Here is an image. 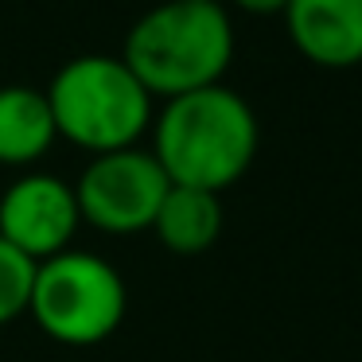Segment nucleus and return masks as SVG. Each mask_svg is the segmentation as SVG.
Masks as SVG:
<instances>
[{"label": "nucleus", "mask_w": 362, "mask_h": 362, "mask_svg": "<svg viewBox=\"0 0 362 362\" xmlns=\"http://www.w3.org/2000/svg\"><path fill=\"white\" fill-rule=\"evenodd\" d=\"M168 187L172 180L152 156V148L133 144L117 152H98L82 168L74 199H78L82 222L105 234H136V230H152Z\"/></svg>", "instance_id": "5"}, {"label": "nucleus", "mask_w": 362, "mask_h": 362, "mask_svg": "<svg viewBox=\"0 0 362 362\" xmlns=\"http://www.w3.org/2000/svg\"><path fill=\"white\" fill-rule=\"evenodd\" d=\"M152 156L172 183L203 191H226L250 172L257 156V117L234 90L203 86L164 102L156 113Z\"/></svg>", "instance_id": "1"}, {"label": "nucleus", "mask_w": 362, "mask_h": 362, "mask_svg": "<svg viewBox=\"0 0 362 362\" xmlns=\"http://www.w3.org/2000/svg\"><path fill=\"white\" fill-rule=\"evenodd\" d=\"M59 141L55 113L43 90L32 86H4L0 90V164L28 168L47 156Z\"/></svg>", "instance_id": "8"}, {"label": "nucleus", "mask_w": 362, "mask_h": 362, "mask_svg": "<svg viewBox=\"0 0 362 362\" xmlns=\"http://www.w3.org/2000/svg\"><path fill=\"white\" fill-rule=\"evenodd\" d=\"M32 281H35V261L24 257L12 242L0 238V327L28 312Z\"/></svg>", "instance_id": "10"}, {"label": "nucleus", "mask_w": 362, "mask_h": 362, "mask_svg": "<svg viewBox=\"0 0 362 362\" xmlns=\"http://www.w3.org/2000/svg\"><path fill=\"white\" fill-rule=\"evenodd\" d=\"M242 12H253V16H276V12L288 8V0H234Z\"/></svg>", "instance_id": "11"}, {"label": "nucleus", "mask_w": 362, "mask_h": 362, "mask_svg": "<svg viewBox=\"0 0 362 362\" xmlns=\"http://www.w3.org/2000/svg\"><path fill=\"white\" fill-rule=\"evenodd\" d=\"M281 16L308 63L331 71L362 63V0H288Z\"/></svg>", "instance_id": "7"}, {"label": "nucleus", "mask_w": 362, "mask_h": 362, "mask_svg": "<svg viewBox=\"0 0 362 362\" xmlns=\"http://www.w3.org/2000/svg\"><path fill=\"white\" fill-rule=\"evenodd\" d=\"M187 4H218V0H187Z\"/></svg>", "instance_id": "12"}, {"label": "nucleus", "mask_w": 362, "mask_h": 362, "mask_svg": "<svg viewBox=\"0 0 362 362\" xmlns=\"http://www.w3.org/2000/svg\"><path fill=\"white\" fill-rule=\"evenodd\" d=\"M129 292L121 273L98 253L63 250L35 265L32 320L63 346H94L121 327Z\"/></svg>", "instance_id": "4"}, {"label": "nucleus", "mask_w": 362, "mask_h": 362, "mask_svg": "<svg viewBox=\"0 0 362 362\" xmlns=\"http://www.w3.org/2000/svg\"><path fill=\"white\" fill-rule=\"evenodd\" d=\"M78 199L74 187L55 175H20L4 195H0V238L12 242L35 265L55 253L71 250V238L78 230Z\"/></svg>", "instance_id": "6"}, {"label": "nucleus", "mask_w": 362, "mask_h": 362, "mask_svg": "<svg viewBox=\"0 0 362 362\" xmlns=\"http://www.w3.org/2000/svg\"><path fill=\"white\" fill-rule=\"evenodd\" d=\"M121 59L152 98L172 102L222 82L234 59V24L222 4L164 0L129 28Z\"/></svg>", "instance_id": "2"}, {"label": "nucleus", "mask_w": 362, "mask_h": 362, "mask_svg": "<svg viewBox=\"0 0 362 362\" xmlns=\"http://www.w3.org/2000/svg\"><path fill=\"white\" fill-rule=\"evenodd\" d=\"M59 136L86 152L133 148L152 125V94L121 55H78L43 90Z\"/></svg>", "instance_id": "3"}, {"label": "nucleus", "mask_w": 362, "mask_h": 362, "mask_svg": "<svg viewBox=\"0 0 362 362\" xmlns=\"http://www.w3.org/2000/svg\"><path fill=\"white\" fill-rule=\"evenodd\" d=\"M152 230H156V238L172 253L195 257V253L211 250L222 234V195L218 191L172 183L164 203H160V211H156Z\"/></svg>", "instance_id": "9"}]
</instances>
